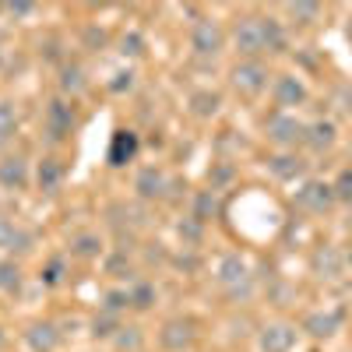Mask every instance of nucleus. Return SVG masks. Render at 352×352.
<instances>
[{
    "mask_svg": "<svg viewBox=\"0 0 352 352\" xmlns=\"http://www.w3.org/2000/svg\"><path fill=\"white\" fill-rule=\"evenodd\" d=\"M8 14L11 18H28V14H36V4L32 0H14V4H8Z\"/></svg>",
    "mask_w": 352,
    "mask_h": 352,
    "instance_id": "obj_42",
    "label": "nucleus"
},
{
    "mask_svg": "<svg viewBox=\"0 0 352 352\" xmlns=\"http://www.w3.org/2000/svg\"><path fill=\"white\" fill-rule=\"evenodd\" d=\"M60 338H64V331L56 320H32V324L25 328V342L32 352H56Z\"/></svg>",
    "mask_w": 352,
    "mask_h": 352,
    "instance_id": "obj_13",
    "label": "nucleus"
},
{
    "mask_svg": "<svg viewBox=\"0 0 352 352\" xmlns=\"http://www.w3.org/2000/svg\"><path fill=\"white\" fill-rule=\"evenodd\" d=\"M335 141H338V131L331 120H314L307 124V138H303V148H310L314 155H324L335 148Z\"/></svg>",
    "mask_w": 352,
    "mask_h": 352,
    "instance_id": "obj_20",
    "label": "nucleus"
},
{
    "mask_svg": "<svg viewBox=\"0 0 352 352\" xmlns=\"http://www.w3.org/2000/svg\"><path fill=\"white\" fill-rule=\"evenodd\" d=\"M342 320H345L342 310H320V314H310L303 320V331L310 338H317V342H328V338H335L342 331Z\"/></svg>",
    "mask_w": 352,
    "mask_h": 352,
    "instance_id": "obj_17",
    "label": "nucleus"
},
{
    "mask_svg": "<svg viewBox=\"0 0 352 352\" xmlns=\"http://www.w3.org/2000/svg\"><path fill=\"white\" fill-rule=\"evenodd\" d=\"M64 275H67V261H64V254H56V257H50L46 261V268H43V285L46 289H56V285H60L64 282Z\"/></svg>",
    "mask_w": 352,
    "mask_h": 352,
    "instance_id": "obj_37",
    "label": "nucleus"
},
{
    "mask_svg": "<svg viewBox=\"0 0 352 352\" xmlns=\"http://www.w3.org/2000/svg\"><path fill=\"white\" fill-rule=\"evenodd\" d=\"M296 208L300 212H307V215H328L331 208H335V190H331V184H324V180H303V187L296 190Z\"/></svg>",
    "mask_w": 352,
    "mask_h": 352,
    "instance_id": "obj_8",
    "label": "nucleus"
},
{
    "mask_svg": "<svg viewBox=\"0 0 352 352\" xmlns=\"http://www.w3.org/2000/svg\"><path fill=\"white\" fill-rule=\"evenodd\" d=\"M21 282H25L21 264H18V261H11V257L0 261V296H14V292L21 289Z\"/></svg>",
    "mask_w": 352,
    "mask_h": 352,
    "instance_id": "obj_31",
    "label": "nucleus"
},
{
    "mask_svg": "<svg viewBox=\"0 0 352 352\" xmlns=\"http://www.w3.org/2000/svg\"><path fill=\"white\" fill-rule=\"evenodd\" d=\"M232 50H236L240 60H261L268 53V43H264V14H240L232 21Z\"/></svg>",
    "mask_w": 352,
    "mask_h": 352,
    "instance_id": "obj_2",
    "label": "nucleus"
},
{
    "mask_svg": "<svg viewBox=\"0 0 352 352\" xmlns=\"http://www.w3.org/2000/svg\"><path fill=\"white\" fill-rule=\"evenodd\" d=\"M296 324H285V320H278V324H268V328H261V352H292L296 349Z\"/></svg>",
    "mask_w": 352,
    "mask_h": 352,
    "instance_id": "obj_15",
    "label": "nucleus"
},
{
    "mask_svg": "<svg viewBox=\"0 0 352 352\" xmlns=\"http://www.w3.org/2000/svg\"><path fill=\"white\" fill-rule=\"evenodd\" d=\"M310 169V162L296 152H278V155H268V173L282 184H292V180H303Z\"/></svg>",
    "mask_w": 352,
    "mask_h": 352,
    "instance_id": "obj_14",
    "label": "nucleus"
},
{
    "mask_svg": "<svg viewBox=\"0 0 352 352\" xmlns=\"http://www.w3.org/2000/svg\"><path fill=\"white\" fill-rule=\"evenodd\" d=\"M215 285L226 292L232 303L247 300L254 292V275H250V264L240 254H222L215 264Z\"/></svg>",
    "mask_w": 352,
    "mask_h": 352,
    "instance_id": "obj_1",
    "label": "nucleus"
},
{
    "mask_svg": "<svg viewBox=\"0 0 352 352\" xmlns=\"http://www.w3.org/2000/svg\"><path fill=\"white\" fill-rule=\"evenodd\" d=\"M310 268L317 278H338L345 272V254L338 247H317L310 257Z\"/></svg>",
    "mask_w": 352,
    "mask_h": 352,
    "instance_id": "obj_21",
    "label": "nucleus"
},
{
    "mask_svg": "<svg viewBox=\"0 0 352 352\" xmlns=\"http://www.w3.org/2000/svg\"><path fill=\"white\" fill-rule=\"evenodd\" d=\"M190 50H194V56L215 60V56L226 50V28L212 14H197L194 25H190Z\"/></svg>",
    "mask_w": 352,
    "mask_h": 352,
    "instance_id": "obj_6",
    "label": "nucleus"
},
{
    "mask_svg": "<svg viewBox=\"0 0 352 352\" xmlns=\"http://www.w3.org/2000/svg\"><path fill=\"white\" fill-rule=\"evenodd\" d=\"M232 176H236V166H232L229 159H219V162H212V169H208V190H222V187H229L232 184Z\"/></svg>",
    "mask_w": 352,
    "mask_h": 352,
    "instance_id": "obj_32",
    "label": "nucleus"
},
{
    "mask_svg": "<svg viewBox=\"0 0 352 352\" xmlns=\"http://www.w3.org/2000/svg\"><path fill=\"white\" fill-rule=\"evenodd\" d=\"M102 268H106V275H109V278H116V282H124V278H127V285L138 278L134 261H131V254H124V250H113V254L102 261Z\"/></svg>",
    "mask_w": 352,
    "mask_h": 352,
    "instance_id": "obj_27",
    "label": "nucleus"
},
{
    "mask_svg": "<svg viewBox=\"0 0 352 352\" xmlns=\"http://www.w3.org/2000/svg\"><path fill=\"white\" fill-rule=\"evenodd\" d=\"M345 264H352V250H349V254H345Z\"/></svg>",
    "mask_w": 352,
    "mask_h": 352,
    "instance_id": "obj_45",
    "label": "nucleus"
},
{
    "mask_svg": "<svg viewBox=\"0 0 352 352\" xmlns=\"http://www.w3.org/2000/svg\"><path fill=\"white\" fill-rule=\"evenodd\" d=\"M349 222H352V215H349Z\"/></svg>",
    "mask_w": 352,
    "mask_h": 352,
    "instance_id": "obj_48",
    "label": "nucleus"
},
{
    "mask_svg": "<svg viewBox=\"0 0 352 352\" xmlns=\"http://www.w3.org/2000/svg\"><path fill=\"white\" fill-rule=\"evenodd\" d=\"M0 14H8V4H0Z\"/></svg>",
    "mask_w": 352,
    "mask_h": 352,
    "instance_id": "obj_46",
    "label": "nucleus"
},
{
    "mask_svg": "<svg viewBox=\"0 0 352 352\" xmlns=\"http://www.w3.org/2000/svg\"><path fill=\"white\" fill-rule=\"evenodd\" d=\"M39 56L46 64H56V71H60L64 64H67V53H64V39L60 36H46L43 43H39Z\"/></svg>",
    "mask_w": 352,
    "mask_h": 352,
    "instance_id": "obj_33",
    "label": "nucleus"
},
{
    "mask_svg": "<svg viewBox=\"0 0 352 352\" xmlns=\"http://www.w3.org/2000/svg\"><path fill=\"white\" fill-rule=\"evenodd\" d=\"M138 152H141V138H138V131H131V127H116L113 138H109L106 162H109L113 169H124V166H131V162L138 159Z\"/></svg>",
    "mask_w": 352,
    "mask_h": 352,
    "instance_id": "obj_11",
    "label": "nucleus"
},
{
    "mask_svg": "<svg viewBox=\"0 0 352 352\" xmlns=\"http://www.w3.org/2000/svg\"><path fill=\"white\" fill-rule=\"evenodd\" d=\"M67 250L78 261H96V257H102V236L99 232H78V236H71Z\"/></svg>",
    "mask_w": 352,
    "mask_h": 352,
    "instance_id": "obj_25",
    "label": "nucleus"
},
{
    "mask_svg": "<svg viewBox=\"0 0 352 352\" xmlns=\"http://www.w3.org/2000/svg\"><path fill=\"white\" fill-rule=\"evenodd\" d=\"M0 56H4V50H0Z\"/></svg>",
    "mask_w": 352,
    "mask_h": 352,
    "instance_id": "obj_47",
    "label": "nucleus"
},
{
    "mask_svg": "<svg viewBox=\"0 0 352 352\" xmlns=\"http://www.w3.org/2000/svg\"><path fill=\"white\" fill-rule=\"evenodd\" d=\"M4 345H8V335H4V328H0V352H4Z\"/></svg>",
    "mask_w": 352,
    "mask_h": 352,
    "instance_id": "obj_44",
    "label": "nucleus"
},
{
    "mask_svg": "<svg viewBox=\"0 0 352 352\" xmlns=\"http://www.w3.org/2000/svg\"><path fill=\"white\" fill-rule=\"evenodd\" d=\"M272 99L282 113H292V109H300L307 99H310V88L300 74H278L272 81Z\"/></svg>",
    "mask_w": 352,
    "mask_h": 352,
    "instance_id": "obj_9",
    "label": "nucleus"
},
{
    "mask_svg": "<svg viewBox=\"0 0 352 352\" xmlns=\"http://www.w3.org/2000/svg\"><path fill=\"white\" fill-rule=\"evenodd\" d=\"M190 215H194L197 222H204V226H208L212 219H219V215H222L219 194H215V190H197L194 201H190Z\"/></svg>",
    "mask_w": 352,
    "mask_h": 352,
    "instance_id": "obj_23",
    "label": "nucleus"
},
{
    "mask_svg": "<svg viewBox=\"0 0 352 352\" xmlns=\"http://www.w3.org/2000/svg\"><path fill=\"white\" fill-rule=\"evenodd\" d=\"M169 173L162 166H141L134 176V194L138 201H166L169 197Z\"/></svg>",
    "mask_w": 352,
    "mask_h": 352,
    "instance_id": "obj_10",
    "label": "nucleus"
},
{
    "mask_svg": "<svg viewBox=\"0 0 352 352\" xmlns=\"http://www.w3.org/2000/svg\"><path fill=\"white\" fill-rule=\"evenodd\" d=\"M109 46V32L102 25H85L81 28V50H88V53H99V50H106Z\"/></svg>",
    "mask_w": 352,
    "mask_h": 352,
    "instance_id": "obj_35",
    "label": "nucleus"
},
{
    "mask_svg": "<svg viewBox=\"0 0 352 352\" xmlns=\"http://www.w3.org/2000/svg\"><path fill=\"white\" fill-rule=\"evenodd\" d=\"M331 190H335V201H338V204H352V166H345V169L335 176Z\"/></svg>",
    "mask_w": 352,
    "mask_h": 352,
    "instance_id": "obj_40",
    "label": "nucleus"
},
{
    "mask_svg": "<svg viewBox=\"0 0 352 352\" xmlns=\"http://www.w3.org/2000/svg\"><path fill=\"white\" fill-rule=\"evenodd\" d=\"M99 310L124 317V314L131 310V296H127V289H106V292H102V303H99Z\"/></svg>",
    "mask_w": 352,
    "mask_h": 352,
    "instance_id": "obj_34",
    "label": "nucleus"
},
{
    "mask_svg": "<svg viewBox=\"0 0 352 352\" xmlns=\"http://www.w3.org/2000/svg\"><path fill=\"white\" fill-rule=\"evenodd\" d=\"M134 85H138V74H134V67L116 71V74L106 81V88H109L113 96H131V92H134Z\"/></svg>",
    "mask_w": 352,
    "mask_h": 352,
    "instance_id": "obj_38",
    "label": "nucleus"
},
{
    "mask_svg": "<svg viewBox=\"0 0 352 352\" xmlns=\"http://www.w3.org/2000/svg\"><path fill=\"white\" fill-rule=\"evenodd\" d=\"M173 268H184V272H197V250H184V254H176L169 257Z\"/></svg>",
    "mask_w": 352,
    "mask_h": 352,
    "instance_id": "obj_41",
    "label": "nucleus"
},
{
    "mask_svg": "<svg viewBox=\"0 0 352 352\" xmlns=\"http://www.w3.org/2000/svg\"><path fill=\"white\" fill-rule=\"evenodd\" d=\"M56 88H60V96L71 99V102H74L81 92H88V71H85V64L67 60L60 71H56Z\"/></svg>",
    "mask_w": 352,
    "mask_h": 352,
    "instance_id": "obj_19",
    "label": "nucleus"
},
{
    "mask_svg": "<svg viewBox=\"0 0 352 352\" xmlns=\"http://www.w3.org/2000/svg\"><path fill=\"white\" fill-rule=\"evenodd\" d=\"M120 328H124V320L116 317V314H106V310H99V314L92 317V324H88L92 338H99V342H113Z\"/></svg>",
    "mask_w": 352,
    "mask_h": 352,
    "instance_id": "obj_29",
    "label": "nucleus"
},
{
    "mask_svg": "<svg viewBox=\"0 0 352 352\" xmlns=\"http://www.w3.org/2000/svg\"><path fill=\"white\" fill-rule=\"evenodd\" d=\"M176 236H180L184 250H197L204 243V222H197L194 215H184L180 222H176Z\"/></svg>",
    "mask_w": 352,
    "mask_h": 352,
    "instance_id": "obj_28",
    "label": "nucleus"
},
{
    "mask_svg": "<svg viewBox=\"0 0 352 352\" xmlns=\"http://www.w3.org/2000/svg\"><path fill=\"white\" fill-rule=\"evenodd\" d=\"M78 131V106L64 96H53L43 109V138L50 144H64Z\"/></svg>",
    "mask_w": 352,
    "mask_h": 352,
    "instance_id": "obj_3",
    "label": "nucleus"
},
{
    "mask_svg": "<svg viewBox=\"0 0 352 352\" xmlns=\"http://www.w3.org/2000/svg\"><path fill=\"white\" fill-rule=\"evenodd\" d=\"M116 50H120V53L127 56V60H138V56H144L148 43H144V36H141V32H134V28H131V32H124L120 39H116Z\"/></svg>",
    "mask_w": 352,
    "mask_h": 352,
    "instance_id": "obj_36",
    "label": "nucleus"
},
{
    "mask_svg": "<svg viewBox=\"0 0 352 352\" xmlns=\"http://www.w3.org/2000/svg\"><path fill=\"white\" fill-rule=\"evenodd\" d=\"M320 14H324V8H320V4H310V0H300V4H285V18H289V25H296V28L317 25Z\"/></svg>",
    "mask_w": 352,
    "mask_h": 352,
    "instance_id": "obj_26",
    "label": "nucleus"
},
{
    "mask_svg": "<svg viewBox=\"0 0 352 352\" xmlns=\"http://www.w3.org/2000/svg\"><path fill=\"white\" fill-rule=\"evenodd\" d=\"M32 184V169L25 155H4L0 159V187L4 190H25Z\"/></svg>",
    "mask_w": 352,
    "mask_h": 352,
    "instance_id": "obj_16",
    "label": "nucleus"
},
{
    "mask_svg": "<svg viewBox=\"0 0 352 352\" xmlns=\"http://www.w3.org/2000/svg\"><path fill=\"white\" fill-rule=\"evenodd\" d=\"M141 342H144V335H141V328L138 324H127V328H120V331H116V338H113V345L116 349H127V352H138L141 349Z\"/></svg>",
    "mask_w": 352,
    "mask_h": 352,
    "instance_id": "obj_39",
    "label": "nucleus"
},
{
    "mask_svg": "<svg viewBox=\"0 0 352 352\" xmlns=\"http://www.w3.org/2000/svg\"><path fill=\"white\" fill-rule=\"evenodd\" d=\"M18 134V106L11 99H0V148H8Z\"/></svg>",
    "mask_w": 352,
    "mask_h": 352,
    "instance_id": "obj_30",
    "label": "nucleus"
},
{
    "mask_svg": "<svg viewBox=\"0 0 352 352\" xmlns=\"http://www.w3.org/2000/svg\"><path fill=\"white\" fill-rule=\"evenodd\" d=\"M268 81H272V71L264 60H236L229 71L232 92H240L243 99H257L261 92H268Z\"/></svg>",
    "mask_w": 352,
    "mask_h": 352,
    "instance_id": "obj_5",
    "label": "nucleus"
},
{
    "mask_svg": "<svg viewBox=\"0 0 352 352\" xmlns=\"http://www.w3.org/2000/svg\"><path fill=\"white\" fill-rule=\"evenodd\" d=\"M127 296H131V310L144 314V310H152V307H155L159 289H155V282H148V278H134V282L127 285Z\"/></svg>",
    "mask_w": 352,
    "mask_h": 352,
    "instance_id": "obj_24",
    "label": "nucleus"
},
{
    "mask_svg": "<svg viewBox=\"0 0 352 352\" xmlns=\"http://www.w3.org/2000/svg\"><path fill=\"white\" fill-rule=\"evenodd\" d=\"M197 342V320L194 317H169L159 328V349L162 352H187Z\"/></svg>",
    "mask_w": 352,
    "mask_h": 352,
    "instance_id": "obj_7",
    "label": "nucleus"
},
{
    "mask_svg": "<svg viewBox=\"0 0 352 352\" xmlns=\"http://www.w3.org/2000/svg\"><path fill=\"white\" fill-rule=\"evenodd\" d=\"M36 243V236L28 229H21L14 219L8 215H0V250H8V254H28Z\"/></svg>",
    "mask_w": 352,
    "mask_h": 352,
    "instance_id": "obj_18",
    "label": "nucleus"
},
{
    "mask_svg": "<svg viewBox=\"0 0 352 352\" xmlns=\"http://www.w3.org/2000/svg\"><path fill=\"white\" fill-rule=\"evenodd\" d=\"M264 138H268L275 148H282V152H296V144H303V138H307V124L300 120L296 113L275 109V113L264 116Z\"/></svg>",
    "mask_w": 352,
    "mask_h": 352,
    "instance_id": "obj_4",
    "label": "nucleus"
},
{
    "mask_svg": "<svg viewBox=\"0 0 352 352\" xmlns=\"http://www.w3.org/2000/svg\"><path fill=\"white\" fill-rule=\"evenodd\" d=\"M338 106H342V113L352 120V85H342V92H338Z\"/></svg>",
    "mask_w": 352,
    "mask_h": 352,
    "instance_id": "obj_43",
    "label": "nucleus"
},
{
    "mask_svg": "<svg viewBox=\"0 0 352 352\" xmlns=\"http://www.w3.org/2000/svg\"><path fill=\"white\" fill-rule=\"evenodd\" d=\"M32 180H36L39 194H46V197L60 194V190H64V180H67V166H64V159H56V155H43V159L36 162Z\"/></svg>",
    "mask_w": 352,
    "mask_h": 352,
    "instance_id": "obj_12",
    "label": "nucleus"
},
{
    "mask_svg": "<svg viewBox=\"0 0 352 352\" xmlns=\"http://www.w3.org/2000/svg\"><path fill=\"white\" fill-rule=\"evenodd\" d=\"M187 109L194 120H212V116H219L222 109V96L215 92V88H194L190 99H187Z\"/></svg>",
    "mask_w": 352,
    "mask_h": 352,
    "instance_id": "obj_22",
    "label": "nucleus"
}]
</instances>
